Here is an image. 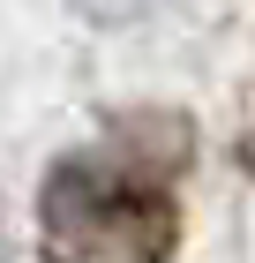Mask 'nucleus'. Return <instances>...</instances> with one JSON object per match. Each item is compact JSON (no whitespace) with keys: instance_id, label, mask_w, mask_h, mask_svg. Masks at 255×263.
Masks as SVG:
<instances>
[{"instance_id":"nucleus-1","label":"nucleus","mask_w":255,"mask_h":263,"mask_svg":"<svg viewBox=\"0 0 255 263\" xmlns=\"http://www.w3.org/2000/svg\"><path fill=\"white\" fill-rule=\"evenodd\" d=\"M180 165H188L180 113H120L98 151L53 158L38 188L45 263H165L180 248Z\"/></svg>"},{"instance_id":"nucleus-2","label":"nucleus","mask_w":255,"mask_h":263,"mask_svg":"<svg viewBox=\"0 0 255 263\" xmlns=\"http://www.w3.org/2000/svg\"><path fill=\"white\" fill-rule=\"evenodd\" d=\"M83 8H90V15H98V23H120V15H135L143 0H83Z\"/></svg>"},{"instance_id":"nucleus-3","label":"nucleus","mask_w":255,"mask_h":263,"mask_svg":"<svg viewBox=\"0 0 255 263\" xmlns=\"http://www.w3.org/2000/svg\"><path fill=\"white\" fill-rule=\"evenodd\" d=\"M240 165H248V173H255V128H248V143H240Z\"/></svg>"}]
</instances>
